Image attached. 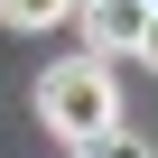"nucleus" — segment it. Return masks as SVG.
<instances>
[{
    "instance_id": "nucleus-1",
    "label": "nucleus",
    "mask_w": 158,
    "mask_h": 158,
    "mask_svg": "<svg viewBox=\"0 0 158 158\" xmlns=\"http://www.w3.org/2000/svg\"><path fill=\"white\" fill-rule=\"evenodd\" d=\"M37 121L65 139V149H93L102 130H121V84H112V65L102 56H56L47 74H37Z\"/></svg>"
},
{
    "instance_id": "nucleus-2",
    "label": "nucleus",
    "mask_w": 158,
    "mask_h": 158,
    "mask_svg": "<svg viewBox=\"0 0 158 158\" xmlns=\"http://www.w3.org/2000/svg\"><path fill=\"white\" fill-rule=\"evenodd\" d=\"M74 28H84V56H139V28H149V10L139 0H74Z\"/></svg>"
},
{
    "instance_id": "nucleus-3",
    "label": "nucleus",
    "mask_w": 158,
    "mask_h": 158,
    "mask_svg": "<svg viewBox=\"0 0 158 158\" xmlns=\"http://www.w3.org/2000/svg\"><path fill=\"white\" fill-rule=\"evenodd\" d=\"M0 19H10V28H65L74 0H0Z\"/></svg>"
},
{
    "instance_id": "nucleus-4",
    "label": "nucleus",
    "mask_w": 158,
    "mask_h": 158,
    "mask_svg": "<svg viewBox=\"0 0 158 158\" xmlns=\"http://www.w3.org/2000/svg\"><path fill=\"white\" fill-rule=\"evenodd\" d=\"M74 158H158V149H149V139H130V130H102L93 149H74Z\"/></svg>"
},
{
    "instance_id": "nucleus-5",
    "label": "nucleus",
    "mask_w": 158,
    "mask_h": 158,
    "mask_svg": "<svg viewBox=\"0 0 158 158\" xmlns=\"http://www.w3.org/2000/svg\"><path fill=\"white\" fill-rule=\"evenodd\" d=\"M139 65H158V10H149V28H139Z\"/></svg>"
},
{
    "instance_id": "nucleus-6",
    "label": "nucleus",
    "mask_w": 158,
    "mask_h": 158,
    "mask_svg": "<svg viewBox=\"0 0 158 158\" xmlns=\"http://www.w3.org/2000/svg\"><path fill=\"white\" fill-rule=\"evenodd\" d=\"M139 10H158V0H139Z\"/></svg>"
}]
</instances>
